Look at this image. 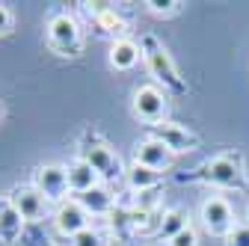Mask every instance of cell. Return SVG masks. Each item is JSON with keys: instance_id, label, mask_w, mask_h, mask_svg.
<instances>
[{"instance_id": "cell-16", "label": "cell", "mask_w": 249, "mask_h": 246, "mask_svg": "<svg viewBox=\"0 0 249 246\" xmlns=\"http://www.w3.org/2000/svg\"><path fill=\"white\" fill-rule=\"evenodd\" d=\"M142 59V51L134 39H119V42H110V66L116 71H131L137 63Z\"/></svg>"}, {"instance_id": "cell-23", "label": "cell", "mask_w": 249, "mask_h": 246, "mask_svg": "<svg viewBox=\"0 0 249 246\" xmlns=\"http://www.w3.org/2000/svg\"><path fill=\"white\" fill-rule=\"evenodd\" d=\"M12 27H15V15L6 3H0V36H9L12 33Z\"/></svg>"}, {"instance_id": "cell-24", "label": "cell", "mask_w": 249, "mask_h": 246, "mask_svg": "<svg viewBox=\"0 0 249 246\" xmlns=\"http://www.w3.org/2000/svg\"><path fill=\"white\" fill-rule=\"evenodd\" d=\"M27 246H56V243H53L51 237H42L39 231H33V234L27 237Z\"/></svg>"}, {"instance_id": "cell-25", "label": "cell", "mask_w": 249, "mask_h": 246, "mask_svg": "<svg viewBox=\"0 0 249 246\" xmlns=\"http://www.w3.org/2000/svg\"><path fill=\"white\" fill-rule=\"evenodd\" d=\"M0 116H3V107H0Z\"/></svg>"}, {"instance_id": "cell-10", "label": "cell", "mask_w": 249, "mask_h": 246, "mask_svg": "<svg viewBox=\"0 0 249 246\" xmlns=\"http://www.w3.org/2000/svg\"><path fill=\"white\" fill-rule=\"evenodd\" d=\"M148 134L154 137V140H160L172 155H190V151H196L199 148V134H193L187 125H181V122H160V125H151L148 128Z\"/></svg>"}, {"instance_id": "cell-9", "label": "cell", "mask_w": 249, "mask_h": 246, "mask_svg": "<svg viewBox=\"0 0 249 246\" xmlns=\"http://www.w3.org/2000/svg\"><path fill=\"white\" fill-rule=\"evenodd\" d=\"M6 199L18 208V213L24 217L27 226H39L48 217V199L33 187V184H15V187L6 193Z\"/></svg>"}, {"instance_id": "cell-21", "label": "cell", "mask_w": 249, "mask_h": 246, "mask_svg": "<svg viewBox=\"0 0 249 246\" xmlns=\"http://www.w3.org/2000/svg\"><path fill=\"white\" fill-rule=\"evenodd\" d=\"M226 246H249V223H237L226 237Z\"/></svg>"}, {"instance_id": "cell-3", "label": "cell", "mask_w": 249, "mask_h": 246, "mask_svg": "<svg viewBox=\"0 0 249 246\" xmlns=\"http://www.w3.org/2000/svg\"><path fill=\"white\" fill-rule=\"evenodd\" d=\"M140 51H142V63H145L148 74L154 77V83L163 92H172V95H187L190 92V86H187V80L181 77V71L175 66L172 53L166 51V45L154 33H145L140 39Z\"/></svg>"}, {"instance_id": "cell-27", "label": "cell", "mask_w": 249, "mask_h": 246, "mask_svg": "<svg viewBox=\"0 0 249 246\" xmlns=\"http://www.w3.org/2000/svg\"><path fill=\"white\" fill-rule=\"evenodd\" d=\"M0 199H3V196H0Z\"/></svg>"}, {"instance_id": "cell-13", "label": "cell", "mask_w": 249, "mask_h": 246, "mask_svg": "<svg viewBox=\"0 0 249 246\" xmlns=\"http://www.w3.org/2000/svg\"><path fill=\"white\" fill-rule=\"evenodd\" d=\"M24 231H27L24 217L18 213V208L3 196V199H0V243L12 246V243H18L24 237Z\"/></svg>"}, {"instance_id": "cell-6", "label": "cell", "mask_w": 249, "mask_h": 246, "mask_svg": "<svg viewBox=\"0 0 249 246\" xmlns=\"http://www.w3.org/2000/svg\"><path fill=\"white\" fill-rule=\"evenodd\" d=\"M199 223L208 234L226 240L231 234V228L237 226V213L226 196H205L199 205Z\"/></svg>"}, {"instance_id": "cell-11", "label": "cell", "mask_w": 249, "mask_h": 246, "mask_svg": "<svg viewBox=\"0 0 249 246\" xmlns=\"http://www.w3.org/2000/svg\"><path fill=\"white\" fill-rule=\"evenodd\" d=\"M89 213L83 211V205L77 202V199H66V202H59L56 208H53V213H51V223H53V228L62 234V237H74V234H80V231H86L89 228Z\"/></svg>"}, {"instance_id": "cell-15", "label": "cell", "mask_w": 249, "mask_h": 246, "mask_svg": "<svg viewBox=\"0 0 249 246\" xmlns=\"http://www.w3.org/2000/svg\"><path fill=\"white\" fill-rule=\"evenodd\" d=\"M66 175H69V190H71V196H80V193H86V190H92V187H98V184H101L98 172L92 169L86 160H80V158H71L66 163Z\"/></svg>"}, {"instance_id": "cell-7", "label": "cell", "mask_w": 249, "mask_h": 246, "mask_svg": "<svg viewBox=\"0 0 249 246\" xmlns=\"http://www.w3.org/2000/svg\"><path fill=\"white\" fill-rule=\"evenodd\" d=\"M33 187L48 199V205H59L69 199V175H66V163H39L33 169Z\"/></svg>"}, {"instance_id": "cell-1", "label": "cell", "mask_w": 249, "mask_h": 246, "mask_svg": "<svg viewBox=\"0 0 249 246\" xmlns=\"http://www.w3.org/2000/svg\"><path fill=\"white\" fill-rule=\"evenodd\" d=\"M181 184H205L216 190H246L249 187V172H246V158L240 151H220L211 160L199 163L196 169L178 175Z\"/></svg>"}, {"instance_id": "cell-2", "label": "cell", "mask_w": 249, "mask_h": 246, "mask_svg": "<svg viewBox=\"0 0 249 246\" xmlns=\"http://www.w3.org/2000/svg\"><path fill=\"white\" fill-rule=\"evenodd\" d=\"M77 158L86 160L92 169H95L101 184H107V187L124 181V172H128V166H124L122 158L116 155V148L92 128H86L80 134V140H77Z\"/></svg>"}, {"instance_id": "cell-17", "label": "cell", "mask_w": 249, "mask_h": 246, "mask_svg": "<svg viewBox=\"0 0 249 246\" xmlns=\"http://www.w3.org/2000/svg\"><path fill=\"white\" fill-rule=\"evenodd\" d=\"M160 172L158 169H148V166H142V163H131L128 166V172H124V181H128V187L134 190V193H154L158 190V184H160Z\"/></svg>"}, {"instance_id": "cell-20", "label": "cell", "mask_w": 249, "mask_h": 246, "mask_svg": "<svg viewBox=\"0 0 249 246\" xmlns=\"http://www.w3.org/2000/svg\"><path fill=\"white\" fill-rule=\"evenodd\" d=\"M69 246H110V240L98 231V228H86V231H80V234H74L71 237V243Z\"/></svg>"}, {"instance_id": "cell-5", "label": "cell", "mask_w": 249, "mask_h": 246, "mask_svg": "<svg viewBox=\"0 0 249 246\" xmlns=\"http://www.w3.org/2000/svg\"><path fill=\"white\" fill-rule=\"evenodd\" d=\"M131 110L145 128L160 125V122H166V113H169V95L158 83H142L131 95Z\"/></svg>"}, {"instance_id": "cell-18", "label": "cell", "mask_w": 249, "mask_h": 246, "mask_svg": "<svg viewBox=\"0 0 249 246\" xmlns=\"http://www.w3.org/2000/svg\"><path fill=\"white\" fill-rule=\"evenodd\" d=\"M187 226H190V223H187V213H184L181 208H169V211H163V217L158 220V228H154V234L169 243V240H172L175 234H181Z\"/></svg>"}, {"instance_id": "cell-12", "label": "cell", "mask_w": 249, "mask_h": 246, "mask_svg": "<svg viewBox=\"0 0 249 246\" xmlns=\"http://www.w3.org/2000/svg\"><path fill=\"white\" fill-rule=\"evenodd\" d=\"M172 160H175V155H172V151H169L160 140H154L151 134H145V137L134 145V163H142V166H148V169L163 172V169L172 166Z\"/></svg>"}, {"instance_id": "cell-14", "label": "cell", "mask_w": 249, "mask_h": 246, "mask_svg": "<svg viewBox=\"0 0 249 246\" xmlns=\"http://www.w3.org/2000/svg\"><path fill=\"white\" fill-rule=\"evenodd\" d=\"M74 199L83 205V211L89 217H110L116 211V196H113V190L107 184H98V187H92V190H86V193H80Z\"/></svg>"}, {"instance_id": "cell-26", "label": "cell", "mask_w": 249, "mask_h": 246, "mask_svg": "<svg viewBox=\"0 0 249 246\" xmlns=\"http://www.w3.org/2000/svg\"><path fill=\"white\" fill-rule=\"evenodd\" d=\"M246 217H249V208H246Z\"/></svg>"}, {"instance_id": "cell-19", "label": "cell", "mask_w": 249, "mask_h": 246, "mask_svg": "<svg viewBox=\"0 0 249 246\" xmlns=\"http://www.w3.org/2000/svg\"><path fill=\"white\" fill-rule=\"evenodd\" d=\"M151 15H158V18H172V15H178L187 3H181V0H145L142 3Z\"/></svg>"}, {"instance_id": "cell-8", "label": "cell", "mask_w": 249, "mask_h": 246, "mask_svg": "<svg viewBox=\"0 0 249 246\" xmlns=\"http://www.w3.org/2000/svg\"><path fill=\"white\" fill-rule=\"evenodd\" d=\"M86 9V15L92 18V24H95V33L98 36H107L113 42L119 39H128V18H124V12L113 3H80Z\"/></svg>"}, {"instance_id": "cell-22", "label": "cell", "mask_w": 249, "mask_h": 246, "mask_svg": "<svg viewBox=\"0 0 249 246\" xmlns=\"http://www.w3.org/2000/svg\"><path fill=\"white\" fill-rule=\"evenodd\" d=\"M169 246H199V234H196V228H193V226H187L181 234H175V237L169 240Z\"/></svg>"}, {"instance_id": "cell-4", "label": "cell", "mask_w": 249, "mask_h": 246, "mask_svg": "<svg viewBox=\"0 0 249 246\" xmlns=\"http://www.w3.org/2000/svg\"><path fill=\"white\" fill-rule=\"evenodd\" d=\"M48 48L56 53V56H69V59H77L83 53V30L77 24V18L69 12V9H53L48 15Z\"/></svg>"}]
</instances>
